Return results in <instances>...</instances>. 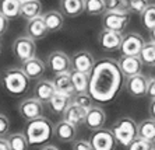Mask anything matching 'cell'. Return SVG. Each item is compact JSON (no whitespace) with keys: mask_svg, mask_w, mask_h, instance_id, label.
Segmentation results:
<instances>
[{"mask_svg":"<svg viewBox=\"0 0 155 150\" xmlns=\"http://www.w3.org/2000/svg\"><path fill=\"white\" fill-rule=\"evenodd\" d=\"M140 58L144 66L155 67V42H152V41L145 42L143 49H141Z\"/></svg>","mask_w":155,"mask_h":150,"instance_id":"obj_30","label":"cell"},{"mask_svg":"<svg viewBox=\"0 0 155 150\" xmlns=\"http://www.w3.org/2000/svg\"><path fill=\"white\" fill-rule=\"evenodd\" d=\"M0 52H2V44H0Z\"/></svg>","mask_w":155,"mask_h":150,"instance_id":"obj_46","label":"cell"},{"mask_svg":"<svg viewBox=\"0 0 155 150\" xmlns=\"http://www.w3.org/2000/svg\"><path fill=\"white\" fill-rule=\"evenodd\" d=\"M54 94H56V88H54L53 81L48 79L39 80L34 87V97L39 100L42 104H48Z\"/></svg>","mask_w":155,"mask_h":150,"instance_id":"obj_18","label":"cell"},{"mask_svg":"<svg viewBox=\"0 0 155 150\" xmlns=\"http://www.w3.org/2000/svg\"><path fill=\"white\" fill-rule=\"evenodd\" d=\"M53 84L56 88V93L69 95V97H74V88H73V81H71V74L70 73H60L54 74L53 77Z\"/></svg>","mask_w":155,"mask_h":150,"instance_id":"obj_21","label":"cell"},{"mask_svg":"<svg viewBox=\"0 0 155 150\" xmlns=\"http://www.w3.org/2000/svg\"><path fill=\"white\" fill-rule=\"evenodd\" d=\"M73 150H94L90 140L87 139H77L73 142Z\"/></svg>","mask_w":155,"mask_h":150,"instance_id":"obj_38","label":"cell"},{"mask_svg":"<svg viewBox=\"0 0 155 150\" xmlns=\"http://www.w3.org/2000/svg\"><path fill=\"white\" fill-rule=\"evenodd\" d=\"M106 11H129V0H105Z\"/></svg>","mask_w":155,"mask_h":150,"instance_id":"obj_34","label":"cell"},{"mask_svg":"<svg viewBox=\"0 0 155 150\" xmlns=\"http://www.w3.org/2000/svg\"><path fill=\"white\" fill-rule=\"evenodd\" d=\"M21 0H0V13L8 20H14L21 15Z\"/></svg>","mask_w":155,"mask_h":150,"instance_id":"obj_25","label":"cell"},{"mask_svg":"<svg viewBox=\"0 0 155 150\" xmlns=\"http://www.w3.org/2000/svg\"><path fill=\"white\" fill-rule=\"evenodd\" d=\"M71 81H73V88L76 94H81V93H88L90 88V74L81 73V72H76L71 70Z\"/></svg>","mask_w":155,"mask_h":150,"instance_id":"obj_27","label":"cell"},{"mask_svg":"<svg viewBox=\"0 0 155 150\" xmlns=\"http://www.w3.org/2000/svg\"><path fill=\"white\" fill-rule=\"evenodd\" d=\"M148 80H150V79L141 73L136 74V76H131V77H127L126 79V90L134 98L145 97L147 91H148Z\"/></svg>","mask_w":155,"mask_h":150,"instance_id":"obj_13","label":"cell"},{"mask_svg":"<svg viewBox=\"0 0 155 150\" xmlns=\"http://www.w3.org/2000/svg\"><path fill=\"white\" fill-rule=\"evenodd\" d=\"M11 52L14 58L17 59L18 62H27L29 59L36 58V45L35 41L32 38H29L28 35H21L17 37L11 45Z\"/></svg>","mask_w":155,"mask_h":150,"instance_id":"obj_5","label":"cell"},{"mask_svg":"<svg viewBox=\"0 0 155 150\" xmlns=\"http://www.w3.org/2000/svg\"><path fill=\"white\" fill-rule=\"evenodd\" d=\"M85 14L88 15H104L106 13L105 0H84Z\"/></svg>","mask_w":155,"mask_h":150,"instance_id":"obj_32","label":"cell"},{"mask_svg":"<svg viewBox=\"0 0 155 150\" xmlns=\"http://www.w3.org/2000/svg\"><path fill=\"white\" fill-rule=\"evenodd\" d=\"M60 11L64 17H78L85 13L84 0H60Z\"/></svg>","mask_w":155,"mask_h":150,"instance_id":"obj_20","label":"cell"},{"mask_svg":"<svg viewBox=\"0 0 155 150\" xmlns=\"http://www.w3.org/2000/svg\"><path fill=\"white\" fill-rule=\"evenodd\" d=\"M87 111L85 108L77 105V104H71V105L66 110V112L63 114V119L67 122H70L74 126H80L84 125L85 122V117H87Z\"/></svg>","mask_w":155,"mask_h":150,"instance_id":"obj_23","label":"cell"},{"mask_svg":"<svg viewBox=\"0 0 155 150\" xmlns=\"http://www.w3.org/2000/svg\"><path fill=\"white\" fill-rule=\"evenodd\" d=\"M77 135V126L71 125L70 122L61 119L58 124L54 125V131H53V136L59 142L61 143H70L74 142Z\"/></svg>","mask_w":155,"mask_h":150,"instance_id":"obj_16","label":"cell"},{"mask_svg":"<svg viewBox=\"0 0 155 150\" xmlns=\"http://www.w3.org/2000/svg\"><path fill=\"white\" fill-rule=\"evenodd\" d=\"M152 77H155V74H154V76H152Z\"/></svg>","mask_w":155,"mask_h":150,"instance_id":"obj_48","label":"cell"},{"mask_svg":"<svg viewBox=\"0 0 155 150\" xmlns=\"http://www.w3.org/2000/svg\"><path fill=\"white\" fill-rule=\"evenodd\" d=\"M46 66L54 74L70 73L73 70L71 58L63 51H53L46 58Z\"/></svg>","mask_w":155,"mask_h":150,"instance_id":"obj_7","label":"cell"},{"mask_svg":"<svg viewBox=\"0 0 155 150\" xmlns=\"http://www.w3.org/2000/svg\"><path fill=\"white\" fill-rule=\"evenodd\" d=\"M148 111H150V115H151L152 119H155V100L150 101V108H148Z\"/></svg>","mask_w":155,"mask_h":150,"instance_id":"obj_42","label":"cell"},{"mask_svg":"<svg viewBox=\"0 0 155 150\" xmlns=\"http://www.w3.org/2000/svg\"><path fill=\"white\" fill-rule=\"evenodd\" d=\"M150 4V0H129V13L141 14Z\"/></svg>","mask_w":155,"mask_h":150,"instance_id":"obj_35","label":"cell"},{"mask_svg":"<svg viewBox=\"0 0 155 150\" xmlns=\"http://www.w3.org/2000/svg\"><path fill=\"white\" fill-rule=\"evenodd\" d=\"M10 129V119L4 114H0V138H6Z\"/></svg>","mask_w":155,"mask_h":150,"instance_id":"obj_37","label":"cell"},{"mask_svg":"<svg viewBox=\"0 0 155 150\" xmlns=\"http://www.w3.org/2000/svg\"><path fill=\"white\" fill-rule=\"evenodd\" d=\"M124 81V74L116 59L102 58L95 63L90 73V88L88 93L94 101L99 104L112 103L120 94Z\"/></svg>","mask_w":155,"mask_h":150,"instance_id":"obj_1","label":"cell"},{"mask_svg":"<svg viewBox=\"0 0 155 150\" xmlns=\"http://www.w3.org/2000/svg\"><path fill=\"white\" fill-rule=\"evenodd\" d=\"M138 138L155 145V119L148 118L138 124Z\"/></svg>","mask_w":155,"mask_h":150,"instance_id":"obj_28","label":"cell"},{"mask_svg":"<svg viewBox=\"0 0 155 150\" xmlns=\"http://www.w3.org/2000/svg\"><path fill=\"white\" fill-rule=\"evenodd\" d=\"M144 39L137 32H127L123 35L120 52L124 56H140L141 49L144 46Z\"/></svg>","mask_w":155,"mask_h":150,"instance_id":"obj_10","label":"cell"},{"mask_svg":"<svg viewBox=\"0 0 155 150\" xmlns=\"http://www.w3.org/2000/svg\"><path fill=\"white\" fill-rule=\"evenodd\" d=\"M8 21H10V20H8L7 17H4V15L0 13V38L3 37L6 32H7V29H8Z\"/></svg>","mask_w":155,"mask_h":150,"instance_id":"obj_39","label":"cell"},{"mask_svg":"<svg viewBox=\"0 0 155 150\" xmlns=\"http://www.w3.org/2000/svg\"><path fill=\"white\" fill-rule=\"evenodd\" d=\"M41 150H59V147L53 146V145H45L43 147H41Z\"/></svg>","mask_w":155,"mask_h":150,"instance_id":"obj_43","label":"cell"},{"mask_svg":"<svg viewBox=\"0 0 155 150\" xmlns=\"http://www.w3.org/2000/svg\"><path fill=\"white\" fill-rule=\"evenodd\" d=\"M152 149H154V145L144 139H141V138L134 139L130 143V146L127 147V150H152Z\"/></svg>","mask_w":155,"mask_h":150,"instance_id":"obj_36","label":"cell"},{"mask_svg":"<svg viewBox=\"0 0 155 150\" xmlns=\"http://www.w3.org/2000/svg\"><path fill=\"white\" fill-rule=\"evenodd\" d=\"M7 142L10 150H28L29 143L27 136L24 135V132H15V133H10L7 136Z\"/></svg>","mask_w":155,"mask_h":150,"instance_id":"obj_29","label":"cell"},{"mask_svg":"<svg viewBox=\"0 0 155 150\" xmlns=\"http://www.w3.org/2000/svg\"><path fill=\"white\" fill-rule=\"evenodd\" d=\"M90 142L94 147V150H115L117 140L110 129L102 128L94 131L90 136Z\"/></svg>","mask_w":155,"mask_h":150,"instance_id":"obj_8","label":"cell"},{"mask_svg":"<svg viewBox=\"0 0 155 150\" xmlns=\"http://www.w3.org/2000/svg\"><path fill=\"white\" fill-rule=\"evenodd\" d=\"M25 32L29 38H32L34 41H36V39H43V38L49 34V29H48L46 24H45V21H43L42 15H41V17H38V19H34V20L27 21Z\"/></svg>","mask_w":155,"mask_h":150,"instance_id":"obj_19","label":"cell"},{"mask_svg":"<svg viewBox=\"0 0 155 150\" xmlns=\"http://www.w3.org/2000/svg\"><path fill=\"white\" fill-rule=\"evenodd\" d=\"M152 150H155V147H154V149H152Z\"/></svg>","mask_w":155,"mask_h":150,"instance_id":"obj_47","label":"cell"},{"mask_svg":"<svg viewBox=\"0 0 155 150\" xmlns=\"http://www.w3.org/2000/svg\"><path fill=\"white\" fill-rule=\"evenodd\" d=\"M42 19L46 24L49 32H58L59 29L63 28L64 24V15L60 10H49L42 14Z\"/></svg>","mask_w":155,"mask_h":150,"instance_id":"obj_24","label":"cell"},{"mask_svg":"<svg viewBox=\"0 0 155 150\" xmlns=\"http://www.w3.org/2000/svg\"><path fill=\"white\" fill-rule=\"evenodd\" d=\"M140 21L145 29L152 31L155 28V3H151L140 14Z\"/></svg>","mask_w":155,"mask_h":150,"instance_id":"obj_31","label":"cell"},{"mask_svg":"<svg viewBox=\"0 0 155 150\" xmlns=\"http://www.w3.org/2000/svg\"><path fill=\"white\" fill-rule=\"evenodd\" d=\"M4 90L13 97H18L27 93L29 86V79L22 72L21 67H11L4 72L3 76Z\"/></svg>","mask_w":155,"mask_h":150,"instance_id":"obj_4","label":"cell"},{"mask_svg":"<svg viewBox=\"0 0 155 150\" xmlns=\"http://www.w3.org/2000/svg\"><path fill=\"white\" fill-rule=\"evenodd\" d=\"M71 104H73V97L56 93L51 98V101L48 103V105H49L51 112H53L54 115H63Z\"/></svg>","mask_w":155,"mask_h":150,"instance_id":"obj_22","label":"cell"},{"mask_svg":"<svg viewBox=\"0 0 155 150\" xmlns=\"http://www.w3.org/2000/svg\"><path fill=\"white\" fill-rule=\"evenodd\" d=\"M0 150H10L7 138H0Z\"/></svg>","mask_w":155,"mask_h":150,"instance_id":"obj_41","label":"cell"},{"mask_svg":"<svg viewBox=\"0 0 155 150\" xmlns=\"http://www.w3.org/2000/svg\"><path fill=\"white\" fill-rule=\"evenodd\" d=\"M105 122H106V114H105V111L102 110L101 107L94 105L87 111V117H85L84 125L90 131L94 132V131H98V129H102Z\"/></svg>","mask_w":155,"mask_h":150,"instance_id":"obj_15","label":"cell"},{"mask_svg":"<svg viewBox=\"0 0 155 150\" xmlns=\"http://www.w3.org/2000/svg\"><path fill=\"white\" fill-rule=\"evenodd\" d=\"M147 95L151 100H155V77H150L148 80V91Z\"/></svg>","mask_w":155,"mask_h":150,"instance_id":"obj_40","label":"cell"},{"mask_svg":"<svg viewBox=\"0 0 155 150\" xmlns=\"http://www.w3.org/2000/svg\"><path fill=\"white\" fill-rule=\"evenodd\" d=\"M150 37H151V41H152V42H155V28L152 29V31H150Z\"/></svg>","mask_w":155,"mask_h":150,"instance_id":"obj_44","label":"cell"},{"mask_svg":"<svg viewBox=\"0 0 155 150\" xmlns=\"http://www.w3.org/2000/svg\"><path fill=\"white\" fill-rule=\"evenodd\" d=\"M22 72L27 74L29 80H38L43 76L45 70H46V63L39 58H32L27 60V62L21 63Z\"/></svg>","mask_w":155,"mask_h":150,"instance_id":"obj_17","label":"cell"},{"mask_svg":"<svg viewBox=\"0 0 155 150\" xmlns=\"http://www.w3.org/2000/svg\"><path fill=\"white\" fill-rule=\"evenodd\" d=\"M73 104H77V105L83 107L85 110H90L91 107H94V100L90 95V93H81V94H74Z\"/></svg>","mask_w":155,"mask_h":150,"instance_id":"obj_33","label":"cell"},{"mask_svg":"<svg viewBox=\"0 0 155 150\" xmlns=\"http://www.w3.org/2000/svg\"><path fill=\"white\" fill-rule=\"evenodd\" d=\"M95 59L92 56L90 51H78L76 52L74 55L71 56V65H73V70L76 72H81V73H85V74H90L92 72L95 66Z\"/></svg>","mask_w":155,"mask_h":150,"instance_id":"obj_12","label":"cell"},{"mask_svg":"<svg viewBox=\"0 0 155 150\" xmlns=\"http://www.w3.org/2000/svg\"><path fill=\"white\" fill-rule=\"evenodd\" d=\"M120 66V70L122 73L124 74V77H131L136 76V74L141 73V69H143V62H141L140 56H124L122 55L117 60Z\"/></svg>","mask_w":155,"mask_h":150,"instance_id":"obj_14","label":"cell"},{"mask_svg":"<svg viewBox=\"0 0 155 150\" xmlns=\"http://www.w3.org/2000/svg\"><path fill=\"white\" fill-rule=\"evenodd\" d=\"M54 125L46 117H39L28 121L24 128V135L27 136L29 145H42L46 143L53 135Z\"/></svg>","mask_w":155,"mask_h":150,"instance_id":"obj_2","label":"cell"},{"mask_svg":"<svg viewBox=\"0 0 155 150\" xmlns=\"http://www.w3.org/2000/svg\"><path fill=\"white\" fill-rule=\"evenodd\" d=\"M42 15V3L39 0H28L24 2L21 6V15L22 19H25L27 21L34 19H38Z\"/></svg>","mask_w":155,"mask_h":150,"instance_id":"obj_26","label":"cell"},{"mask_svg":"<svg viewBox=\"0 0 155 150\" xmlns=\"http://www.w3.org/2000/svg\"><path fill=\"white\" fill-rule=\"evenodd\" d=\"M18 114L27 122L36 119L39 117H43V104L39 100H36L35 97H28L18 104Z\"/></svg>","mask_w":155,"mask_h":150,"instance_id":"obj_9","label":"cell"},{"mask_svg":"<svg viewBox=\"0 0 155 150\" xmlns=\"http://www.w3.org/2000/svg\"><path fill=\"white\" fill-rule=\"evenodd\" d=\"M130 22L129 11H106L102 15V27L108 31L122 34Z\"/></svg>","mask_w":155,"mask_h":150,"instance_id":"obj_6","label":"cell"},{"mask_svg":"<svg viewBox=\"0 0 155 150\" xmlns=\"http://www.w3.org/2000/svg\"><path fill=\"white\" fill-rule=\"evenodd\" d=\"M110 131L113 132L117 143L124 147H129L130 143L138 138V124L130 117L119 118L110 126Z\"/></svg>","mask_w":155,"mask_h":150,"instance_id":"obj_3","label":"cell"},{"mask_svg":"<svg viewBox=\"0 0 155 150\" xmlns=\"http://www.w3.org/2000/svg\"><path fill=\"white\" fill-rule=\"evenodd\" d=\"M122 41H123V34L120 32L102 29L101 32L98 34V45L105 52L119 51L120 46H122Z\"/></svg>","mask_w":155,"mask_h":150,"instance_id":"obj_11","label":"cell"},{"mask_svg":"<svg viewBox=\"0 0 155 150\" xmlns=\"http://www.w3.org/2000/svg\"><path fill=\"white\" fill-rule=\"evenodd\" d=\"M21 2H22V3H24V2H28V0H21Z\"/></svg>","mask_w":155,"mask_h":150,"instance_id":"obj_45","label":"cell"}]
</instances>
